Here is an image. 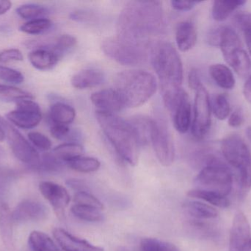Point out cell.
Returning <instances> with one entry per match:
<instances>
[{"mask_svg": "<svg viewBox=\"0 0 251 251\" xmlns=\"http://www.w3.org/2000/svg\"><path fill=\"white\" fill-rule=\"evenodd\" d=\"M162 3L158 1H131L119 15L117 37L137 48H153L165 30Z\"/></svg>", "mask_w": 251, "mask_h": 251, "instance_id": "1", "label": "cell"}, {"mask_svg": "<svg viewBox=\"0 0 251 251\" xmlns=\"http://www.w3.org/2000/svg\"><path fill=\"white\" fill-rule=\"evenodd\" d=\"M151 61L159 79L164 104L170 111L183 89L182 61L176 49L167 41L157 43L152 48Z\"/></svg>", "mask_w": 251, "mask_h": 251, "instance_id": "2", "label": "cell"}, {"mask_svg": "<svg viewBox=\"0 0 251 251\" xmlns=\"http://www.w3.org/2000/svg\"><path fill=\"white\" fill-rule=\"evenodd\" d=\"M96 117L107 139L123 160L135 166L140 145L128 120L116 113L96 112Z\"/></svg>", "mask_w": 251, "mask_h": 251, "instance_id": "3", "label": "cell"}, {"mask_svg": "<svg viewBox=\"0 0 251 251\" xmlns=\"http://www.w3.org/2000/svg\"><path fill=\"white\" fill-rule=\"evenodd\" d=\"M156 78L142 69L125 70L117 74L114 90L125 108H137L149 101L157 89Z\"/></svg>", "mask_w": 251, "mask_h": 251, "instance_id": "4", "label": "cell"}, {"mask_svg": "<svg viewBox=\"0 0 251 251\" xmlns=\"http://www.w3.org/2000/svg\"><path fill=\"white\" fill-rule=\"evenodd\" d=\"M221 152L226 162L237 170L243 192L251 187V153L246 141L240 136L232 134L221 141Z\"/></svg>", "mask_w": 251, "mask_h": 251, "instance_id": "5", "label": "cell"}, {"mask_svg": "<svg viewBox=\"0 0 251 251\" xmlns=\"http://www.w3.org/2000/svg\"><path fill=\"white\" fill-rule=\"evenodd\" d=\"M198 188L228 197L233 187V175L229 168L219 159L208 155L205 165L195 179Z\"/></svg>", "mask_w": 251, "mask_h": 251, "instance_id": "6", "label": "cell"}, {"mask_svg": "<svg viewBox=\"0 0 251 251\" xmlns=\"http://www.w3.org/2000/svg\"><path fill=\"white\" fill-rule=\"evenodd\" d=\"M101 49L107 57L125 66H138L148 59L147 51L130 45L117 36L104 39Z\"/></svg>", "mask_w": 251, "mask_h": 251, "instance_id": "7", "label": "cell"}, {"mask_svg": "<svg viewBox=\"0 0 251 251\" xmlns=\"http://www.w3.org/2000/svg\"><path fill=\"white\" fill-rule=\"evenodd\" d=\"M0 125L4 128L6 138L8 140L9 145L14 156L22 163L34 167H40L41 156L34 146L1 115Z\"/></svg>", "mask_w": 251, "mask_h": 251, "instance_id": "8", "label": "cell"}, {"mask_svg": "<svg viewBox=\"0 0 251 251\" xmlns=\"http://www.w3.org/2000/svg\"><path fill=\"white\" fill-rule=\"evenodd\" d=\"M212 106L209 92L202 85L196 91L192 134L195 139L202 140L209 133L212 124Z\"/></svg>", "mask_w": 251, "mask_h": 251, "instance_id": "9", "label": "cell"}, {"mask_svg": "<svg viewBox=\"0 0 251 251\" xmlns=\"http://www.w3.org/2000/svg\"><path fill=\"white\" fill-rule=\"evenodd\" d=\"M150 143L161 165L169 167L174 164L176 150L172 136L169 130L162 122L154 119Z\"/></svg>", "mask_w": 251, "mask_h": 251, "instance_id": "10", "label": "cell"}, {"mask_svg": "<svg viewBox=\"0 0 251 251\" xmlns=\"http://www.w3.org/2000/svg\"><path fill=\"white\" fill-rule=\"evenodd\" d=\"M10 124L22 129H32L39 125L42 113L39 105L32 100H22L17 102L16 109L6 114Z\"/></svg>", "mask_w": 251, "mask_h": 251, "instance_id": "11", "label": "cell"}, {"mask_svg": "<svg viewBox=\"0 0 251 251\" xmlns=\"http://www.w3.org/2000/svg\"><path fill=\"white\" fill-rule=\"evenodd\" d=\"M230 251H251V229L248 218L242 212L236 213L229 237Z\"/></svg>", "mask_w": 251, "mask_h": 251, "instance_id": "12", "label": "cell"}, {"mask_svg": "<svg viewBox=\"0 0 251 251\" xmlns=\"http://www.w3.org/2000/svg\"><path fill=\"white\" fill-rule=\"evenodd\" d=\"M49 216V210L44 203L34 200H26L19 203L12 212L13 222L17 223L40 222Z\"/></svg>", "mask_w": 251, "mask_h": 251, "instance_id": "13", "label": "cell"}, {"mask_svg": "<svg viewBox=\"0 0 251 251\" xmlns=\"http://www.w3.org/2000/svg\"><path fill=\"white\" fill-rule=\"evenodd\" d=\"M40 193L50 203L57 215L64 216V212L70 203V195L63 186L51 181H43L39 184Z\"/></svg>", "mask_w": 251, "mask_h": 251, "instance_id": "14", "label": "cell"}, {"mask_svg": "<svg viewBox=\"0 0 251 251\" xmlns=\"http://www.w3.org/2000/svg\"><path fill=\"white\" fill-rule=\"evenodd\" d=\"M170 112L172 113L176 130L180 134H186L191 128L192 107L188 94L184 89Z\"/></svg>", "mask_w": 251, "mask_h": 251, "instance_id": "15", "label": "cell"}, {"mask_svg": "<svg viewBox=\"0 0 251 251\" xmlns=\"http://www.w3.org/2000/svg\"><path fill=\"white\" fill-rule=\"evenodd\" d=\"M53 236L63 251H104L102 248L94 246L87 240L75 237L63 228H54Z\"/></svg>", "mask_w": 251, "mask_h": 251, "instance_id": "16", "label": "cell"}, {"mask_svg": "<svg viewBox=\"0 0 251 251\" xmlns=\"http://www.w3.org/2000/svg\"><path fill=\"white\" fill-rule=\"evenodd\" d=\"M91 102L97 111L116 113L124 109L123 103L114 88L100 90L92 94Z\"/></svg>", "mask_w": 251, "mask_h": 251, "instance_id": "17", "label": "cell"}, {"mask_svg": "<svg viewBox=\"0 0 251 251\" xmlns=\"http://www.w3.org/2000/svg\"><path fill=\"white\" fill-rule=\"evenodd\" d=\"M197 38V29L193 22L184 21L178 24L176 30V41L180 51H190L196 45Z\"/></svg>", "mask_w": 251, "mask_h": 251, "instance_id": "18", "label": "cell"}, {"mask_svg": "<svg viewBox=\"0 0 251 251\" xmlns=\"http://www.w3.org/2000/svg\"><path fill=\"white\" fill-rule=\"evenodd\" d=\"M104 73L100 69H85L75 74L72 78V86L76 89H88L98 86L104 82Z\"/></svg>", "mask_w": 251, "mask_h": 251, "instance_id": "19", "label": "cell"}, {"mask_svg": "<svg viewBox=\"0 0 251 251\" xmlns=\"http://www.w3.org/2000/svg\"><path fill=\"white\" fill-rule=\"evenodd\" d=\"M28 58L34 68L38 70L46 71L54 67L60 57L51 49L41 48L31 52Z\"/></svg>", "mask_w": 251, "mask_h": 251, "instance_id": "20", "label": "cell"}, {"mask_svg": "<svg viewBox=\"0 0 251 251\" xmlns=\"http://www.w3.org/2000/svg\"><path fill=\"white\" fill-rule=\"evenodd\" d=\"M219 47L226 61H228L234 53L243 48L238 34L230 27L223 26L221 29Z\"/></svg>", "mask_w": 251, "mask_h": 251, "instance_id": "21", "label": "cell"}, {"mask_svg": "<svg viewBox=\"0 0 251 251\" xmlns=\"http://www.w3.org/2000/svg\"><path fill=\"white\" fill-rule=\"evenodd\" d=\"M127 120L131 125L140 147L150 143L153 119L147 116H136Z\"/></svg>", "mask_w": 251, "mask_h": 251, "instance_id": "22", "label": "cell"}, {"mask_svg": "<svg viewBox=\"0 0 251 251\" xmlns=\"http://www.w3.org/2000/svg\"><path fill=\"white\" fill-rule=\"evenodd\" d=\"M209 75L215 84L226 90H231L235 86L234 73L226 65L215 63L209 67Z\"/></svg>", "mask_w": 251, "mask_h": 251, "instance_id": "23", "label": "cell"}, {"mask_svg": "<svg viewBox=\"0 0 251 251\" xmlns=\"http://www.w3.org/2000/svg\"><path fill=\"white\" fill-rule=\"evenodd\" d=\"M184 209L192 218L197 220H212L218 216V212L211 205L198 200L184 203Z\"/></svg>", "mask_w": 251, "mask_h": 251, "instance_id": "24", "label": "cell"}, {"mask_svg": "<svg viewBox=\"0 0 251 251\" xmlns=\"http://www.w3.org/2000/svg\"><path fill=\"white\" fill-rule=\"evenodd\" d=\"M246 3V1H243V0L215 1L212 4V17L216 22H224L234 11L244 5Z\"/></svg>", "mask_w": 251, "mask_h": 251, "instance_id": "25", "label": "cell"}, {"mask_svg": "<svg viewBox=\"0 0 251 251\" xmlns=\"http://www.w3.org/2000/svg\"><path fill=\"white\" fill-rule=\"evenodd\" d=\"M76 117V112L72 106L63 103H56L51 106L50 118L52 124L69 125Z\"/></svg>", "mask_w": 251, "mask_h": 251, "instance_id": "26", "label": "cell"}, {"mask_svg": "<svg viewBox=\"0 0 251 251\" xmlns=\"http://www.w3.org/2000/svg\"><path fill=\"white\" fill-rule=\"evenodd\" d=\"M187 196L209 203L211 206L225 209L230 205L229 200L225 196L202 189H193L187 192Z\"/></svg>", "mask_w": 251, "mask_h": 251, "instance_id": "27", "label": "cell"}, {"mask_svg": "<svg viewBox=\"0 0 251 251\" xmlns=\"http://www.w3.org/2000/svg\"><path fill=\"white\" fill-rule=\"evenodd\" d=\"M28 244L32 251H63L45 233L34 231L28 237Z\"/></svg>", "mask_w": 251, "mask_h": 251, "instance_id": "28", "label": "cell"}, {"mask_svg": "<svg viewBox=\"0 0 251 251\" xmlns=\"http://www.w3.org/2000/svg\"><path fill=\"white\" fill-rule=\"evenodd\" d=\"M83 147L78 142H66L60 144L53 150V155L66 165L68 162L80 157L83 154Z\"/></svg>", "mask_w": 251, "mask_h": 251, "instance_id": "29", "label": "cell"}, {"mask_svg": "<svg viewBox=\"0 0 251 251\" xmlns=\"http://www.w3.org/2000/svg\"><path fill=\"white\" fill-rule=\"evenodd\" d=\"M13 223L10 208L7 205H1L0 206V236L6 246L12 245Z\"/></svg>", "mask_w": 251, "mask_h": 251, "instance_id": "30", "label": "cell"}, {"mask_svg": "<svg viewBox=\"0 0 251 251\" xmlns=\"http://www.w3.org/2000/svg\"><path fill=\"white\" fill-rule=\"evenodd\" d=\"M239 76H248L251 70L250 56L243 48L237 50L226 62Z\"/></svg>", "mask_w": 251, "mask_h": 251, "instance_id": "31", "label": "cell"}, {"mask_svg": "<svg viewBox=\"0 0 251 251\" xmlns=\"http://www.w3.org/2000/svg\"><path fill=\"white\" fill-rule=\"evenodd\" d=\"M66 165L76 172L91 173L98 170L101 167V163L95 158L80 156L68 162Z\"/></svg>", "mask_w": 251, "mask_h": 251, "instance_id": "32", "label": "cell"}, {"mask_svg": "<svg viewBox=\"0 0 251 251\" xmlns=\"http://www.w3.org/2000/svg\"><path fill=\"white\" fill-rule=\"evenodd\" d=\"M212 112L219 120H225L231 113V105L228 97L224 94H218L211 102Z\"/></svg>", "mask_w": 251, "mask_h": 251, "instance_id": "33", "label": "cell"}, {"mask_svg": "<svg viewBox=\"0 0 251 251\" xmlns=\"http://www.w3.org/2000/svg\"><path fill=\"white\" fill-rule=\"evenodd\" d=\"M71 211L78 219L87 222H100L104 220V215L101 213V210L94 208L75 204Z\"/></svg>", "mask_w": 251, "mask_h": 251, "instance_id": "34", "label": "cell"}, {"mask_svg": "<svg viewBox=\"0 0 251 251\" xmlns=\"http://www.w3.org/2000/svg\"><path fill=\"white\" fill-rule=\"evenodd\" d=\"M18 13L22 19L28 21L45 18L48 15L49 10L43 5L37 4H26L21 5L16 9Z\"/></svg>", "mask_w": 251, "mask_h": 251, "instance_id": "35", "label": "cell"}, {"mask_svg": "<svg viewBox=\"0 0 251 251\" xmlns=\"http://www.w3.org/2000/svg\"><path fill=\"white\" fill-rule=\"evenodd\" d=\"M52 26V22L47 18L33 19L28 21L20 27V30L30 35H38L44 33Z\"/></svg>", "mask_w": 251, "mask_h": 251, "instance_id": "36", "label": "cell"}, {"mask_svg": "<svg viewBox=\"0 0 251 251\" xmlns=\"http://www.w3.org/2000/svg\"><path fill=\"white\" fill-rule=\"evenodd\" d=\"M140 251H180L172 243L162 241L156 238L142 239L140 243Z\"/></svg>", "mask_w": 251, "mask_h": 251, "instance_id": "37", "label": "cell"}, {"mask_svg": "<svg viewBox=\"0 0 251 251\" xmlns=\"http://www.w3.org/2000/svg\"><path fill=\"white\" fill-rule=\"evenodd\" d=\"M0 97L4 98L10 99V100H33V96L27 91L20 89L17 87L12 85L0 84Z\"/></svg>", "mask_w": 251, "mask_h": 251, "instance_id": "38", "label": "cell"}, {"mask_svg": "<svg viewBox=\"0 0 251 251\" xmlns=\"http://www.w3.org/2000/svg\"><path fill=\"white\" fill-rule=\"evenodd\" d=\"M74 202L75 204L87 207L102 210L104 206L103 203L95 196L85 191H78L74 196Z\"/></svg>", "mask_w": 251, "mask_h": 251, "instance_id": "39", "label": "cell"}, {"mask_svg": "<svg viewBox=\"0 0 251 251\" xmlns=\"http://www.w3.org/2000/svg\"><path fill=\"white\" fill-rule=\"evenodd\" d=\"M76 38L74 35L64 34L57 38L55 44L51 49L61 57L65 53L74 48L76 46Z\"/></svg>", "mask_w": 251, "mask_h": 251, "instance_id": "40", "label": "cell"}, {"mask_svg": "<svg viewBox=\"0 0 251 251\" xmlns=\"http://www.w3.org/2000/svg\"><path fill=\"white\" fill-rule=\"evenodd\" d=\"M0 79L14 84H21L25 81L22 72L4 66H0Z\"/></svg>", "mask_w": 251, "mask_h": 251, "instance_id": "41", "label": "cell"}, {"mask_svg": "<svg viewBox=\"0 0 251 251\" xmlns=\"http://www.w3.org/2000/svg\"><path fill=\"white\" fill-rule=\"evenodd\" d=\"M28 138L32 145L42 151H48L51 149V140L44 134L39 132H30L28 134Z\"/></svg>", "mask_w": 251, "mask_h": 251, "instance_id": "42", "label": "cell"}, {"mask_svg": "<svg viewBox=\"0 0 251 251\" xmlns=\"http://www.w3.org/2000/svg\"><path fill=\"white\" fill-rule=\"evenodd\" d=\"M50 133H51V136L57 139H69V137H71L72 138L71 142H75L74 141L73 136L76 135V134H72V131L68 125L52 124L50 128Z\"/></svg>", "mask_w": 251, "mask_h": 251, "instance_id": "43", "label": "cell"}, {"mask_svg": "<svg viewBox=\"0 0 251 251\" xmlns=\"http://www.w3.org/2000/svg\"><path fill=\"white\" fill-rule=\"evenodd\" d=\"M24 56L18 49H8L0 52V62L8 63L11 61H22Z\"/></svg>", "mask_w": 251, "mask_h": 251, "instance_id": "44", "label": "cell"}, {"mask_svg": "<svg viewBox=\"0 0 251 251\" xmlns=\"http://www.w3.org/2000/svg\"><path fill=\"white\" fill-rule=\"evenodd\" d=\"M245 122V116L243 109L237 108L228 116V124L234 128H240Z\"/></svg>", "mask_w": 251, "mask_h": 251, "instance_id": "45", "label": "cell"}, {"mask_svg": "<svg viewBox=\"0 0 251 251\" xmlns=\"http://www.w3.org/2000/svg\"><path fill=\"white\" fill-rule=\"evenodd\" d=\"M237 26L244 31L246 29H251V13H240L236 15L234 18Z\"/></svg>", "mask_w": 251, "mask_h": 251, "instance_id": "46", "label": "cell"}, {"mask_svg": "<svg viewBox=\"0 0 251 251\" xmlns=\"http://www.w3.org/2000/svg\"><path fill=\"white\" fill-rule=\"evenodd\" d=\"M188 84L190 88L191 89L195 90V91H196L199 87L203 85L200 73H199L198 69L193 68L189 72Z\"/></svg>", "mask_w": 251, "mask_h": 251, "instance_id": "47", "label": "cell"}, {"mask_svg": "<svg viewBox=\"0 0 251 251\" xmlns=\"http://www.w3.org/2000/svg\"><path fill=\"white\" fill-rule=\"evenodd\" d=\"M199 3V1H178V0H174V1H171V7L174 10L183 12L190 11L192 9L194 8L195 6Z\"/></svg>", "mask_w": 251, "mask_h": 251, "instance_id": "48", "label": "cell"}, {"mask_svg": "<svg viewBox=\"0 0 251 251\" xmlns=\"http://www.w3.org/2000/svg\"><path fill=\"white\" fill-rule=\"evenodd\" d=\"M221 29H222V27L218 26L209 30L207 34V42L209 45L219 47Z\"/></svg>", "mask_w": 251, "mask_h": 251, "instance_id": "49", "label": "cell"}, {"mask_svg": "<svg viewBox=\"0 0 251 251\" xmlns=\"http://www.w3.org/2000/svg\"><path fill=\"white\" fill-rule=\"evenodd\" d=\"M243 95L245 99L251 104V75L248 78L243 87Z\"/></svg>", "mask_w": 251, "mask_h": 251, "instance_id": "50", "label": "cell"}, {"mask_svg": "<svg viewBox=\"0 0 251 251\" xmlns=\"http://www.w3.org/2000/svg\"><path fill=\"white\" fill-rule=\"evenodd\" d=\"M12 3L7 0H0V16L7 13L11 8Z\"/></svg>", "mask_w": 251, "mask_h": 251, "instance_id": "51", "label": "cell"}, {"mask_svg": "<svg viewBox=\"0 0 251 251\" xmlns=\"http://www.w3.org/2000/svg\"><path fill=\"white\" fill-rule=\"evenodd\" d=\"M243 32H244L245 40H246L248 50L251 57V29H246L243 31Z\"/></svg>", "mask_w": 251, "mask_h": 251, "instance_id": "52", "label": "cell"}, {"mask_svg": "<svg viewBox=\"0 0 251 251\" xmlns=\"http://www.w3.org/2000/svg\"><path fill=\"white\" fill-rule=\"evenodd\" d=\"M6 139V134L4 128L0 125V142L4 141Z\"/></svg>", "mask_w": 251, "mask_h": 251, "instance_id": "53", "label": "cell"}, {"mask_svg": "<svg viewBox=\"0 0 251 251\" xmlns=\"http://www.w3.org/2000/svg\"><path fill=\"white\" fill-rule=\"evenodd\" d=\"M246 134L248 139L251 142V126L248 127L247 129H246Z\"/></svg>", "mask_w": 251, "mask_h": 251, "instance_id": "54", "label": "cell"}]
</instances>
